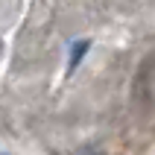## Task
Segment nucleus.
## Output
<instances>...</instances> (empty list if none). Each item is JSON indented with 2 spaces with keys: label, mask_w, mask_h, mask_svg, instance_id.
Here are the masks:
<instances>
[{
  "label": "nucleus",
  "mask_w": 155,
  "mask_h": 155,
  "mask_svg": "<svg viewBox=\"0 0 155 155\" xmlns=\"http://www.w3.org/2000/svg\"><path fill=\"white\" fill-rule=\"evenodd\" d=\"M88 50V41H79L76 47H73V56H70V64H76L79 59H82V53Z\"/></svg>",
  "instance_id": "nucleus-1"
}]
</instances>
